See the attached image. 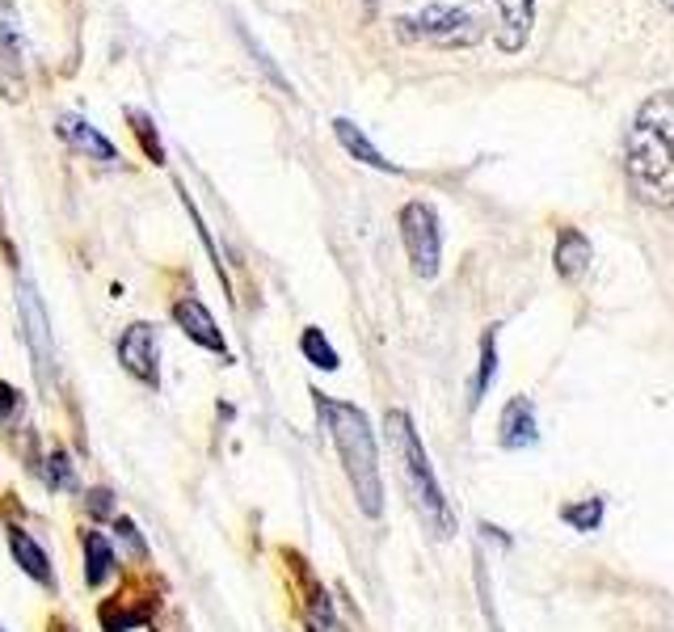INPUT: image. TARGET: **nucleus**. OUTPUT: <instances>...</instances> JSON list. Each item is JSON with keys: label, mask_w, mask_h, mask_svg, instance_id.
<instances>
[{"label": "nucleus", "mask_w": 674, "mask_h": 632, "mask_svg": "<svg viewBox=\"0 0 674 632\" xmlns=\"http://www.w3.org/2000/svg\"><path fill=\"white\" fill-rule=\"evenodd\" d=\"M624 173L641 203L674 207V89H657L632 114L624 135Z\"/></svg>", "instance_id": "1"}, {"label": "nucleus", "mask_w": 674, "mask_h": 632, "mask_svg": "<svg viewBox=\"0 0 674 632\" xmlns=\"http://www.w3.org/2000/svg\"><path fill=\"white\" fill-rule=\"evenodd\" d=\"M316 397V414H320V426L329 430L337 456H341V468L350 477V489L358 498V510L367 519H379L384 514V477H379V456H376V435H371V421L358 405H346V400L334 397Z\"/></svg>", "instance_id": "2"}, {"label": "nucleus", "mask_w": 674, "mask_h": 632, "mask_svg": "<svg viewBox=\"0 0 674 632\" xmlns=\"http://www.w3.org/2000/svg\"><path fill=\"white\" fill-rule=\"evenodd\" d=\"M384 426H388V439L397 447L400 477L409 485V493H413V502H418L421 519L435 527L439 540H447V536L456 531V519H451V506L442 498V485H439V477H435V468L426 460V447H421L413 421H409V414H400V409H388Z\"/></svg>", "instance_id": "3"}, {"label": "nucleus", "mask_w": 674, "mask_h": 632, "mask_svg": "<svg viewBox=\"0 0 674 632\" xmlns=\"http://www.w3.org/2000/svg\"><path fill=\"white\" fill-rule=\"evenodd\" d=\"M484 34V18L468 4H426L397 21L400 42H435V47H472Z\"/></svg>", "instance_id": "4"}, {"label": "nucleus", "mask_w": 674, "mask_h": 632, "mask_svg": "<svg viewBox=\"0 0 674 632\" xmlns=\"http://www.w3.org/2000/svg\"><path fill=\"white\" fill-rule=\"evenodd\" d=\"M400 241H405V253H409L418 278H435V274H439L442 232H439V215H435L430 203H405V207H400Z\"/></svg>", "instance_id": "5"}, {"label": "nucleus", "mask_w": 674, "mask_h": 632, "mask_svg": "<svg viewBox=\"0 0 674 632\" xmlns=\"http://www.w3.org/2000/svg\"><path fill=\"white\" fill-rule=\"evenodd\" d=\"M18 313H21V334L30 342V355H34V376L42 388H51V367H55V346H51V320L42 308L39 292L30 278L18 283Z\"/></svg>", "instance_id": "6"}, {"label": "nucleus", "mask_w": 674, "mask_h": 632, "mask_svg": "<svg viewBox=\"0 0 674 632\" xmlns=\"http://www.w3.org/2000/svg\"><path fill=\"white\" fill-rule=\"evenodd\" d=\"M119 363L126 376H135L140 384H156L161 367H156V334L147 320H135L123 337H119Z\"/></svg>", "instance_id": "7"}, {"label": "nucleus", "mask_w": 674, "mask_h": 632, "mask_svg": "<svg viewBox=\"0 0 674 632\" xmlns=\"http://www.w3.org/2000/svg\"><path fill=\"white\" fill-rule=\"evenodd\" d=\"M173 320H177V329H182L190 342H198L203 350H211V355H228V342H224V334H219V325H215V316L207 313L203 299H194V295L177 299V304H173Z\"/></svg>", "instance_id": "8"}, {"label": "nucleus", "mask_w": 674, "mask_h": 632, "mask_svg": "<svg viewBox=\"0 0 674 632\" xmlns=\"http://www.w3.org/2000/svg\"><path fill=\"white\" fill-rule=\"evenodd\" d=\"M498 4V47L506 55L523 51L535 26V0H493Z\"/></svg>", "instance_id": "9"}, {"label": "nucleus", "mask_w": 674, "mask_h": 632, "mask_svg": "<svg viewBox=\"0 0 674 632\" xmlns=\"http://www.w3.org/2000/svg\"><path fill=\"white\" fill-rule=\"evenodd\" d=\"M0 93L9 102L25 98V60H21V39L9 18H0Z\"/></svg>", "instance_id": "10"}, {"label": "nucleus", "mask_w": 674, "mask_h": 632, "mask_svg": "<svg viewBox=\"0 0 674 632\" xmlns=\"http://www.w3.org/2000/svg\"><path fill=\"white\" fill-rule=\"evenodd\" d=\"M540 439V426H535V409L527 397H514L502 409V447L506 451H523Z\"/></svg>", "instance_id": "11"}, {"label": "nucleus", "mask_w": 674, "mask_h": 632, "mask_svg": "<svg viewBox=\"0 0 674 632\" xmlns=\"http://www.w3.org/2000/svg\"><path fill=\"white\" fill-rule=\"evenodd\" d=\"M9 548H13V561L21 565V573L25 578H34L39 587H55V573H51V561H47V552L39 548V540L30 536V531H21V527H13L9 531Z\"/></svg>", "instance_id": "12"}, {"label": "nucleus", "mask_w": 674, "mask_h": 632, "mask_svg": "<svg viewBox=\"0 0 674 632\" xmlns=\"http://www.w3.org/2000/svg\"><path fill=\"white\" fill-rule=\"evenodd\" d=\"M60 135L76 147V152L93 156V161H114V144H110L93 123H84L81 114H60Z\"/></svg>", "instance_id": "13"}, {"label": "nucleus", "mask_w": 674, "mask_h": 632, "mask_svg": "<svg viewBox=\"0 0 674 632\" xmlns=\"http://www.w3.org/2000/svg\"><path fill=\"white\" fill-rule=\"evenodd\" d=\"M334 135L341 140V147L355 156V161H362V165H371V169H384V173H397V165L392 161H384V152H379L362 131H358L350 119H334Z\"/></svg>", "instance_id": "14"}, {"label": "nucleus", "mask_w": 674, "mask_h": 632, "mask_svg": "<svg viewBox=\"0 0 674 632\" xmlns=\"http://www.w3.org/2000/svg\"><path fill=\"white\" fill-rule=\"evenodd\" d=\"M590 266V241L578 228H561L556 236V271L561 278H582Z\"/></svg>", "instance_id": "15"}, {"label": "nucleus", "mask_w": 674, "mask_h": 632, "mask_svg": "<svg viewBox=\"0 0 674 632\" xmlns=\"http://www.w3.org/2000/svg\"><path fill=\"white\" fill-rule=\"evenodd\" d=\"M84 582L89 587H102L105 578L114 573V548H110V540H105L102 531H84Z\"/></svg>", "instance_id": "16"}, {"label": "nucleus", "mask_w": 674, "mask_h": 632, "mask_svg": "<svg viewBox=\"0 0 674 632\" xmlns=\"http://www.w3.org/2000/svg\"><path fill=\"white\" fill-rule=\"evenodd\" d=\"M299 350H304V358H308L313 367H320V371H337V367H341V363H337V350L325 342L320 329H313V325H308L304 337H299Z\"/></svg>", "instance_id": "17"}, {"label": "nucleus", "mask_w": 674, "mask_h": 632, "mask_svg": "<svg viewBox=\"0 0 674 632\" xmlns=\"http://www.w3.org/2000/svg\"><path fill=\"white\" fill-rule=\"evenodd\" d=\"M561 519L573 523L578 531H594L599 519H603V498H586V502H578V506H565V510H561Z\"/></svg>", "instance_id": "18"}, {"label": "nucleus", "mask_w": 674, "mask_h": 632, "mask_svg": "<svg viewBox=\"0 0 674 632\" xmlns=\"http://www.w3.org/2000/svg\"><path fill=\"white\" fill-rule=\"evenodd\" d=\"M498 371V346H493V334H484L481 342V376H477V388H472V405H481L484 388H489V379Z\"/></svg>", "instance_id": "19"}, {"label": "nucleus", "mask_w": 674, "mask_h": 632, "mask_svg": "<svg viewBox=\"0 0 674 632\" xmlns=\"http://www.w3.org/2000/svg\"><path fill=\"white\" fill-rule=\"evenodd\" d=\"M47 485L51 489H76V472H72V460L63 451H51L47 456Z\"/></svg>", "instance_id": "20"}, {"label": "nucleus", "mask_w": 674, "mask_h": 632, "mask_svg": "<svg viewBox=\"0 0 674 632\" xmlns=\"http://www.w3.org/2000/svg\"><path fill=\"white\" fill-rule=\"evenodd\" d=\"M126 119L135 123V135H140V144H144L147 161H161V156H165V147H161V140L152 135V119H147L144 110H126Z\"/></svg>", "instance_id": "21"}, {"label": "nucleus", "mask_w": 674, "mask_h": 632, "mask_svg": "<svg viewBox=\"0 0 674 632\" xmlns=\"http://www.w3.org/2000/svg\"><path fill=\"white\" fill-rule=\"evenodd\" d=\"M114 531H119V540H126L131 557H140V561H144V557H147V544H144V536H140V527L131 523V519H114Z\"/></svg>", "instance_id": "22"}, {"label": "nucleus", "mask_w": 674, "mask_h": 632, "mask_svg": "<svg viewBox=\"0 0 674 632\" xmlns=\"http://www.w3.org/2000/svg\"><path fill=\"white\" fill-rule=\"evenodd\" d=\"M84 506H89V514H93V519H105V514L114 510V493H110V489H89Z\"/></svg>", "instance_id": "23"}, {"label": "nucleus", "mask_w": 674, "mask_h": 632, "mask_svg": "<svg viewBox=\"0 0 674 632\" xmlns=\"http://www.w3.org/2000/svg\"><path fill=\"white\" fill-rule=\"evenodd\" d=\"M13 409H18V388H9V384H0V421L13 418Z\"/></svg>", "instance_id": "24"}, {"label": "nucleus", "mask_w": 674, "mask_h": 632, "mask_svg": "<svg viewBox=\"0 0 674 632\" xmlns=\"http://www.w3.org/2000/svg\"><path fill=\"white\" fill-rule=\"evenodd\" d=\"M662 4H666V9H671V13H674V0H662Z\"/></svg>", "instance_id": "25"}, {"label": "nucleus", "mask_w": 674, "mask_h": 632, "mask_svg": "<svg viewBox=\"0 0 674 632\" xmlns=\"http://www.w3.org/2000/svg\"><path fill=\"white\" fill-rule=\"evenodd\" d=\"M367 4H379V0H367Z\"/></svg>", "instance_id": "26"}, {"label": "nucleus", "mask_w": 674, "mask_h": 632, "mask_svg": "<svg viewBox=\"0 0 674 632\" xmlns=\"http://www.w3.org/2000/svg\"><path fill=\"white\" fill-rule=\"evenodd\" d=\"M0 632H4V629H0Z\"/></svg>", "instance_id": "27"}]
</instances>
